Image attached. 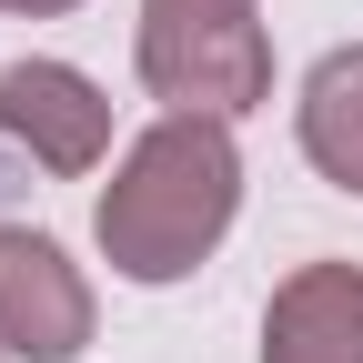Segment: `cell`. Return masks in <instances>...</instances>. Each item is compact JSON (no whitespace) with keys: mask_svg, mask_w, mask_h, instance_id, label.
Wrapping results in <instances>:
<instances>
[{"mask_svg":"<svg viewBox=\"0 0 363 363\" xmlns=\"http://www.w3.org/2000/svg\"><path fill=\"white\" fill-rule=\"evenodd\" d=\"M262 363H363V262H303L262 303Z\"/></svg>","mask_w":363,"mask_h":363,"instance_id":"277c9868","label":"cell"},{"mask_svg":"<svg viewBox=\"0 0 363 363\" xmlns=\"http://www.w3.org/2000/svg\"><path fill=\"white\" fill-rule=\"evenodd\" d=\"M0 131L40 172H91L111 152V101L101 81H81L71 61H11L0 71Z\"/></svg>","mask_w":363,"mask_h":363,"instance_id":"3957f363","label":"cell"},{"mask_svg":"<svg viewBox=\"0 0 363 363\" xmlns=\"http://www.w3.org/2000/svg\"><path fill=\"white\" fill-rule=\"evenodd\" d=\"M142 21H252V0H142Z\"/></svg>","mask_w":363,"mask_h":363,"instance_id":"8992f818","label":"cell"},{"mask_svg":"<svg viewBox=\"0 0 363 363\" xmlns=\"http://www.w3.org/2000/svg\"><path fill=\"white\" fill-rule=\"evenodd\" d=\"M0 11H30V21H51V11H81V0H0Z\"/></svg>","mask_w":363,"mask_h":363,"instance_id":"52a82bcc","label":"cell"},{"mask_svg":"<svg viewBox=\"0 0 363 363\" xmlns=\"http://www.w3.org/2000/svg\"><path fill=\"white\" fill-rule=\"evenodd\" d=\"M91 343V283L81 262L30 233V222H0V353L21 363H71Z\"/></svg>","mask_w":363,"mask_h":363,"instance_id":"7a4b0ae2","label":"cell"},{"mask_svg":"<svg viewBox=\"0 0 363 363\" xmlns=\"http://www.w3.org/2000/svg\"><path fill=\"white\" fill-rule=\"evenodd\" d=\"M293 121H303V162L323 182H343V192H363V40H343V51H323L303 71Z\"/></svg>","mask_w":363,"mask_h":363,"instance_id":"5b68a950","label":"cell"},{"mask_svg":"<svg viewBox=\"0 0 363 363\" xmlns=\"http://www.w3.org/2000/svg\"><path fill=\"white\" fill-rule=\"evenodd\" d=\"M242 212V152H233V121H202V111H162L142 142L121 152V172L101 182V252L121 283H182L222 252Z\"/></svg>","mask_w":363,"mask_h":363,"instance_id":"6da1fadb","label":"cell"}]
</instances>
